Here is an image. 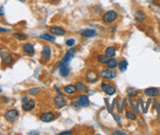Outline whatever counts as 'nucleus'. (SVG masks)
Wrapping results in <instances>:
<instances>
[{"label":"nucleus","instance_id":"nucleus-1","mask_svg":"<svg viewBox=\"0 0 160 135\" xmlns=\"http://www.w3.org/2000/svg\"><path fill=\"white\" fill-rule=\"evenodd\" d=\"M119 18V14L117 11L115 10H109V11L105 12L103 15H102V22L106 25H109V23H112L114 22H116Z\"/></svg>","mask_w":160,"mask_h":135},{"label":"nucleus","instance_id":"nucleus-2","mask_svg":"<svg viewBox=\"0 0 160 135\" xmlns=\"http://www.w3.org/2000/svg\"><path fill=\"white\" fill-rule=\"evenodd\" d=\"M76 54H77V50L76 49L71 48V49L68 50V51L66 52V54H65V56H64L62 58V60L60 61V63L58 65V69H59V68H61V67H64V66H69L71 60H72L74 57L76 56Z\"/></svg>","mask_w":160,"mask_h":135},{"label":"nucleus","instance_id":"nucleus-3","mask_svg":"<svg viewBox=\"0 0 160 135\" xmlns=\"http://www.w3.org/2000/svg\"><path fill=\"white\" fill-rule=\"evenodd\" d=\"M100 76L103 79L106 80H112L117 76V72L115 69H110V68H106V69L102 70L100 73Z\"/></svg>","mask_w":160,"mask_h":135},{"label":"nucleus","instance_id":"nucleus-4","mask_svg":"<svg viewBox=\"0 0 160 135\" xmlns=\"http://www.w3.org/2000/svg\"><path fill=\"white\" fill-rule=\"evenodd\" d=\"M101 90L103 91L104 93H106L107 95H113V94L116 93V87H115L112 83L103 81L101 83Z\"/></svg>","mask_w":160,"mask_h":135},{"label":"nucleus","instance_id":"nucleus-5","mask_svg":"<svg viewBox=\"0 0 160 135\" xmlns=\"http://www.w3.org/2000/svg\"><path fill=\"white\" fill-rule=\"evenodd\" d=\"M5 120L8 121V123H15V121L18 120L19 117V112L15 109L9 110L5 113L4 114Z\"/></svg>","mask_w":160,"mask_h":135},{"label":"nucleus","instance_id":"nucleus-6","mask_svg":"<svg viewBox=\"0 0 160 135\" xmlns=\"http://www.w3.org/2000/svg\"><path fill=\"white\" fill-rule=\"evenodd\" d=\"M53 102H54V105L58 108V109H62V108L66 107L68 105L67 98H65L63 95H60V94H58L57 96L54 97Z\"/></svg>","mask_w":160,"mask_h":135},{"label":"nucleus","instance_id":"nucleus-7","mask_svg":"<svg viewBox=\"0 0 160 135\" xmlns=\"http://www.w3.org/2000/svg\"><path fill=\"white\" fill-rule=\"evenodd\" d=\"M55 119H56L55 114L52 113V112L43 113V114H40V117H39V120L41 121H43V123H51V121H53Z\"/></svg>","mask_w":160,"mask_h":135},{"label":"nucleus","instance_id":"nucleus-8","mask_svg":"<svg viewBox=\"0 0 160 135\" xmlns=\"http://www.w3.org/2000/svg\"><path fill=\"white\" fill-rule=\"evenodd\" d=\"M76 101L81 106V108L88 107V106H90V99H88L87 95H86V94H80V95L77 97Z\"/></svg>","mask_w":160,"mask_h":135},{"label":"nucleus","instance_id":"nucleus-9","mask_svg":"<svg viewBox=\"0 0 160 135\" xmlns=\"http://www.w3.org/2000/svg\"><path fill=\"white\" fill-rule=\"evenodd\" d=\"M84 79H86L87 83H94L95 81H97L98 76L94 70H90L86 75V76H84Z\"/></svg>","mask_w":160,"mask_h":135},{"label":"nucleus","instance_id":"nucleus-10","mask_svg":"<svg viewBox=\"0 0 160 135\" xmlns=\"http://www.w3.org/2000/svg\"><path fill=\"white\" fill-rule=\"evenodd\" d=\"M64 93H66L67 95H75L77 93L78 88L76 84H68V85L64 86Z\"/></svg>","mask_w":160,"mask_h":135},{"label":"nucleus","instance_id":"nucleus-11","mask_svg":"<svg viewBox=\"0 0 160 135\" xmlns=\"http://www.w3.org/2000/svg\"><path fill=\"white\" fill-rule=\"evenodd\" d=\"M36 107V101L35 100H29L28 102L26 103H23V106H22V109L25 111V112H30L35 109Z\"/></svg>","mask_w":160,"mask_h":135},{"label":"nucleus","instance_id":"nucleus-12","mask_svg":"<svg viewBox=\"0 0 160 135\" xmlns=\"http://www.w3.org/2000/svg\"><path fill=\"white\" fill-rule=\"evenodd\" d=\"M49 32L53 35H58V36L64 35L66 33V30L63 28H60V26H51L49 29Z\"/></svg>","mask_w":160,"mask_h":135},{"label":"nucleus","instance_id":"nucleus-13","mask_svg":"<svg viewBox=\"0 0 160 135\" xmlns=\"http://www.w3.org/2000/svg\"><path fill=\"white\" fill-rule=\"evenodd\" d=\"M23 51L26 55H30L33 56L35 54V47L32 44V43H26L23 46Z\"/></svg>","mask_w":160,"mask_h":135},{"label":"nucleus","instance_id":"nucleus-14","mask_svg":"<svg viewBox=\"0 0 160 135\" xmlns=\"http://www.w3.org/2000/svg\"><path fill=\"white\" fill-rule=\"evenodd\" d=\"M51 57V48L49 46H43L42 51H41V59L44 61H49Z\"/></svg>","mask_w":160,"mask_h":135},{"label":"nucleus","instance_id":"nucleus-15","mask_svg":"<svg viewBox=\"0 0 160 135\" xmlns=\"http://www.w3.org/2000/svg\"><path fill=\"white\" fill-rule=\"evenodd\" d=\"M159 89L158 88H156V87H148V88H146L144 90V94L146 96H148V97H156V96H158V94H159Z\"/></svg>","mask_w":160,"mask_h":135},{"label":"nucleus","instance_id":"nucleus-16","mask_svg":"<svg viewBox=\"0 0 160 135\" xmlns=\"http://www.w3.org/2000/svg\"><path fill=\"white\" fill-rule=\"evenodd\" d=\"M0 57H1L2 62L4 63L5 65H10V64L13 62V57L11 54H9V53L3 52L1 55H0Z\"/></svg>","mask_w":160,"mask_h":135},{"label":"nucleus","instance_id":"nucleus-17","mask_svg":"<svg viewBox=\"0 0 160 135\" xmlns=\"http://www.w3.org/2000/svg\"><path fill=\"white\" fill-rule=\"evenodd\" d=\"M81 34L83 37L91 38V37H94V36L96 35V32H95L94 29H84L81 32Z\"/></svg>","mask_w":160,"mask_h":135},{"label":"nucleus","instance_id":"nucleus-18","mask_svg":"<svg viewBox=\"0 0 160 135\" xmlns=\"http://www.w3.org/2000/svg\"><path fill=\"white\" fill-rule=\"evenodd\" d=\"M118 64H119L118 59H116L115 57H113V58L108 59L107 63L105 64V65H106L107 68H110V69H116V68L118 67Z\"/></svg>","mask_w":160,"mask_h":135},{"label":"nucleus","instance_id":"nucleus-19","mask_svg":"<svg viewBox=\"0 0 160 135\" xmlns=\"http://www.w3.org/2000/svg\"><path fill=\"white\" fill-rule=\"evenodd\" d=\"M104 54L106 55L108 58H113L116 55V48L114 46H108L106 49H105Z\"/></svg>","mask_w":160,"mask_h":135},{"label":"nucleus","instance_id":"nucleus-20","mask_svg":"<svg viewBox=\"0 0 160 135\" xmlns=\"http://www.w3.org/2000/svg\"><path fill=\"white\" fill-rule=\"evenodd\" d=\"M135 20H136V22H138V23L144 22V20H145V14H144V12L141 11V10H139V11L136 12V14H135Z\"/></svg>","mask_w":160,"mask_h":135},{"label":"nucleus","instance_id":"nucleus-21","mask_svg":"<svg viewBox=\"0 0 160 135\" xmlns=\"http://www.w3.org/2000/svg\"><path fill=\"white\" fill-rule=\"evenodd\" d=\"M59 75L62 77H67L70 75V68L69 66H64L59 68Z\"/></svg>","mask_w":160,"mask_h":135},{"label":"nucleus","instance_id":"nucleus-22","mask_svg":"<svg viewBox=\"0 0 160 135\" xmlns=\"http://www.w3.org/2000/svg\"><path fill=\"white\" fill-rule=\"evenodd\" d=\"M118 68H119V70L120 72H125L126 70H127V68H128V62H127V60H125V59H123V60H121L120 62H119V64H118Z\"/></svg>","mask_w":160,"mask_h":135},{"label":"nucleus","instance_id":"nucleus-23","mask_svg":"<svg viewBox=\"0 0 160 135\" xmlns=\"http://www.w3.org/2000/svg\"><path fill=\"white\" fill-rule=\"evenodd\" d=\"M39 38H41L43 40H46V41H49V42H54L55 41V36L49 34V33H43L39 36Z\"/></svg>","mask_w":160,"mask_h":135},{"label":"nucleus","instance_id":"nucleus-24","mask_svg":"<svg viewBox=\"0 0 160 135\" xmlns=\"http://www.w3.org/2000/svg\"><path fill=\"white\" fill-rule=\"evenodd\" d=\"M108 57L105 55V54H100V55L97 56V62L100 64H106L108 61Z\"/></svg>","mask_w":160,"mask_h":135},{"label":"nucleus","instance_id":"nucleus-25","mask_svg":"<svg viewBox=\"0 0 160 135\" xmlns=\"http://www.w3.org/2000/svg\"><path fill=\"white\" fill-rule=\"evenodd\" d=\"M76 86H77L78 90L81 91V92H84V91L87 90V85L84 82L78 81V82H76Z\"/></svg>","mask_w":160,"mask_h":135},{"label":"nucleus","instance_id":"nucleus-26","mask_svg":"<svg viewBox=\"0 0 160 135\" xmlns=\"http://www.w3.org/2000/svg\"><path fill=\"white\" fill-rule=\"evenodd\" d=\"M126 117H127L128 120H135L137 119V116H136V114L134 112H132V111H127V112H126Z\"/></svg>","mask_w":160,"mask_h":135},{"label":"nucleus","instance_id":"nucleus-27","mask_svg":"<svg viewBox=\"0 0 160 135\" xmlns=\"http://www.w3.org/2000/svg\"><path fill=\"white\" fill-rule=\"evenodd\" d=\"M28 93L30 95H37L39 93H40V88H37V87H35V88H30L28 90Z\"/></svg>","mask_w":160,"mask_h":135},{"label":"nucleus","instance_id":"nucleus-28","mask_svg":"<svg viewBox=\"0 0 160 135\" xmlns=\"http://www.w3.org/2000/svg\"><path fill=\"white\" fill-rule=\"evenodd\" d=\"M137 95H138V92L134 88H129L128 89V96L130 97V98L135 97V96H137Z\"/></svg>","mask_w":160,"mask_h":135},{"label":"nucleus","instance_id":"nucleus-29","mask_svg":"<svg viewBox=\"0 0 160 135\" xmlns=\"http://www.w3.org/2000/svg\"><path fill=\"white\" fill-rule=\"evenodd\" d=\"M13 36L19 40H26L27 39V36L25 34H23V33H14Z\"/></svg>","mask_w":160,"mask_h":135},{"label":"nucleus","instance_id":"nucleus-30","mask_svg":"<svg viewBox=\"0 0 160 135\" xmlns=\"http://www.w3.org/2000/svg\"><path fill=\"white\" fill-rule=\"evenodd\" d=\"M71 106H72V108H73L74 110H80V109H81V106L77 102V101H74V102L71 104Z\"/></svg>","mask_w":160,"mask_h":135},{"label":"nucleus","instance_id":"nucleus-31","mask_svg":"<svg viewBox=\"0 0 160 135\" xmlns=\"http://www.w3.org/2000/svg\"><path fill=\"white\" fill-rule=\"evenodd\" d=\"M75 43H76V41H75V39H73V38H70V39L66 40V45L69 46V47H73L75 45Z\"/></svg>","mask_w":160,"mask_h":135},{"label":"nucleus","instance_id":"nucleus-32","mask_svg":"<svg viewBox=\"0 0 160 135\" xmlns=\"http://www.w3.org/2000/svg\"><path fill=\"white\" fill-rule=\"evenodd\" d=\"M113 134H115V135H125L126 133H125V132H123V131H119V130H116V131H114V132H113Z\"/></svg>","mask_w":160,"mask_h":135},{"label":"nucleus","instance_id":"nucleus-33","mask_svg":"<svg viewBox=\"0 0 160 135\" xmlns=\"http://www.w3.org/2000/svg\"><path fill=\"white\" fill-rule=\"evenodd\" d=\"M5 15V12H4V8L2 6H0V17H3Z\"/></svg>","mask_w":160,"mask_h":135},{"label":"nucleus","instance_id":"nucleus-34","mask_svg":"<svg viewBox=\"0 0 160 135\" xmlns=\"http://www.w3.org/2000/svg\"><path fill=\"white\" fill-rule=\"evenodd\" d=\"M66 134H72V131L68 130V131H63V132L59 133V135H66Z\"/></svg>","mask_w":160,"mask_h":135},{"label":"nucleus","instance_id":"nucleus-35","mask_svg":"<svg viewBox=\"0 0 160 135\" xmlns=\"http://www.w3.org/2000/svg\"><path fill=\"white\" fill-rule=\"evenodd\" d=\"M55 90L57 91V93H58V94H60V95H63V93L62 92H61V90L58 88V87H57V86H55Z\"/></svg>","mask_w":160,"mask_h":135},{"label":"nucleus","instance_id":"nucleus-36","mask_svg":"<svg viewBox=\"0 0 160 135\" xmlns=\"http://www.w3.org/2000/svg\"><path fill=\"white\" fill-rule=\"evenodd\" d=\"M108 30H109L110 32H116V28H109V29H108Z\"/></svg>","mask_w":160,"mask_h":135},{"label":"nucleus","instance_id":"nucleus-37","mask_svg":"<svg viewBox=\"0 0 160 135\" xmlns=\"http://www.w3.org/2000/svg\"><path fill=\"white\" fill-rule=\"evenodd\" d=\"M29 101V98H27V97H24L23 99H22V102L23 103H26V102H28Z\"/></svg>","mask_w":160,"mask_h":135},{"label":"nucleus","instance_id":"nucleus-38","mask_svg":"<svg viewBox=\"0 0 160 135\" xmlns=\"http://www.w3.org/2000/svg\"><path fill=\"white\" fill-rule=\"evenodd\" d=\"M114 119L116 120L117 121H120V117H119L118 116H115V114H114Z\"/></svg>","mask_w":160,"mask_h":135},{"label":"nucleus","instance_id":"nucleus-39","mask_svg":"<svg viewBox=\"0 0 160 135\" xmlns=\"http://www.w3.org/2000/svg\"><path fill=\"white\" fill-rule=\"evenodd\" d=\"M7 32V29H0V32Z\"/></svg>","mask_w":160,"mask_h":135},{"label":"nucleus","instance_id":"nucleus-40","mask_svg":"<svg viewBox=\"0 0 160 135\" xmlns=\"http://www.w3.org/2000/svg\"><path fill=\"white\" fill-rule=\"evenodd\" d=\"M1 93H2V87L0 86V95H1Z\"/></svg>","mask_w":160,"mask_h":135},{"label":"nucleus","instance_id":"nucleus-41","mask_svg":"<svg viewBox=\"0 0 160 135\" xmlns=\"http://www.w3.org/2000/svg\"><path fill=\"white\" fill-rule=\"evenodd\" d=\"M2 53H3V50H2V48H0V55H1Z\"/></svg>","mask_w":160,"mask_h":135},{"label":"nucleus","instance_id":"nucleus-42","mask_svg":"<svg viewBox=\"0 0 160 135\" xmlns=\"http://www.w3.org/2000/svg\"><path fill=\"white\" fill-rule=\"evenodd\" d=\"M51 1H53V2H57V1H59V0H51Z\"/></svg>","mask_w":160,"mask_h":135},{"label":"nucleus","instance_id":"nucleus-43","mask_svg":"<svg viewBox=\"0 0 160 135\" xmlns=\"http://www.w3.org/2000/svg\"><path fill=\"white\" fill-rule=\"evenodd\" d=\"M18 1H21V2H25L26 0H18Z\"/></svg>","mask_w":160,"mask_h":135}]
</instances>
